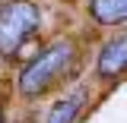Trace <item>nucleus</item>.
<instances>
[{
	"label": "nucleus",
	"mask_w": 127,
	"mask_h": 123,
	"mask_svg": "<svg viewBox=\"0 0 127 123\" xmlns=\"http://www.w3.org/2000/svg\"><path fill=\"white\" fill-rule=\"evenodd\" d=\"M73 57H76L73 41H54V44H48L45 51H38V54L22 66V73H19V92L26 95V98L45 95L48 88L70 70Z\"/></svg>",
	"instance_id": "obj_1"
},
{
	"label": "nucleus",
	"mask_w": 127,
	"mask_h": 123,
	"mask_svg": "<svg viewBox=\"0 0 127 123\" xmlns=\"http://www.w3.org/2000/svg\"><path fill=\"white\" fill-rule=\"evenodd\" d=\"M41 25V10L32 0H10L0 6V57H16Z\"/></svg>",
	"instance_id": "obj_2"
},
{
	"label": "nucleus",
	"mask_w": 127,
	"mask_h": 123,
	"mask_svg": "<svg viewBox=\"0 0 127 123\" xmlns=\"http://www.w3.org/2000/svg\"><path fill=\"white\" fill-rule=\"evenodd\" d=\"M95 73H98V79H114L121 73H127V35L111 38L108 44L98 51Z\"/></svg>",
	"instance_id": "obj_3"
},
{
	"label": "nucleus",
	"mask_w": 127,
	"mask_h": 123,
	"mask_svg": "<svg viewBox=\"0 0 127 123\" xmlns=\"http://www.w3.org/2000/svg\"><path fill=\"white\" fill-rule=\"evenodd\" d=\"M89 16L98 25H124L127 0H89Z\"/></svg>",
	"instance_id": "obj_4"
},
{
	"label": "nucleus",
	"mask_w": 127,
	"mask_h": 123,
	"mask_svg": "<svg viewBox=\"0 0 127 123\" xmlns=\"http://www.w3.org/2000/svg\"><path fill=\"white\" fill-rule=\"evenodd\" d=\"M79 107H83V98H64V101H57V104L51 107L48 123H76Z\"/></svg>",
	"instance_id": "obj_5"
},
{
	"label": "nucleus",
	"mask_w": 127,
	"mask_h": 123,
	"mask_svg": "<svg viewBox=\"0 0 127 123\" xmlns=\"http://www.w3.org/2000/svg\"><path fill=\"white\" fill-rule=\"evenodd\" d=\"M0 123H3V110H0Z\"/></svg>",
	"instance_id": "obj_6"
}]
</instances>
